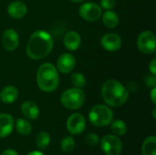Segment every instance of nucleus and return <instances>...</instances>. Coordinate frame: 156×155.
I'll list each match as a JSON object with an SVG mask.
<instances>
[{"label":"nucleus","instance_id":"nucleus-19","mask_svg":"<svg viewBox=\"0 0 156 155\" xmlns=\"http://www.w3.org/2000/svg\"><path fill=\"white\" fill-rule=\"evenodd\" d=\"M142 154L156 155V138L154 135L145 139L142 145Z\"/></svg>","mask_w":156,"mask_h":155},{"label":"nucleus","instance_id":"nucleus-11","mask_svg":"<svg viewBox=\"0 0 156 155\" xmlns=\"http://www.w3.org/2000/svg\"><path fill=\"white\" fill-rule=\"evenodd\" d=\"M101 44L107 51H117L122 47V38L116 33H107L101 37Z\"/></svg>","mask_w":156,"mask_h":155},{"label":"nucleus","instance_id":"nucleus-15","mask_svg":"<svg viewBox=\"0 0 156 155\" xmlns=\"http://www.w3.org/2000/svg\"><path fill=\"white\" fill-rule=\"evenodd\" d=\"M14 127V119L10 114L1 113L0 114V138L8 136Z\"/></svg>","mask_w":156,"mask_h":155},{"label":"nucleus","instance_id":"nucleus-26","mask_svg":"<svg viewBox=\"0 0 156 155\" xmlns=\"http://www.w3.org/2000/svg\"><path fill=\"white\" fill-rule=\"evenodd\" d=\"M116 4V0H101V7L105 9V10H109L114 7Z\"/></svg>","mask_w":156,"mask_h":155},{"label":"nucleus","instance_id":"nucleus-27","mask_svg":"<svg viewBox=\"0 0 156 155\" xmlns=\"http://www.w3.org/2000/svg\"><path fill=\"white\" fill-rule=\"evenodd\" d=\"M145 84H146L147 87H150V88L156 87L155 75H153V74H152V76L146 77V79H145Z\"/></svg>","mask_w":156,"mask_h":155},{"label":"nucleus","instance_id":"nucleus-5","mask_svg":"<svg viewBox=\"0 0 156 155\" xmlns=\"http://www.w3.org/2000/svg\"><path fill=\"white\" fill-rule=\"evenodd\" d=\"M60 101L66 109L77 110L83 105L85 101V93L81 89H69L62 93Z\"/></svg>","mask_w":156,"mask_h":155},{"label":"nucleus","instance_id":"nucleus-12","mask_svg":"<svg viewBox=\"0 0 156 155\" xmlns=\"http://www.w3.org/2000/svg\"><path fill=\"white\" fill-rule=\"evenodd\" d=\"M3 47L7 51H15L19 45V36L13 28L6 29L2 35Z\"/></svg>","mask_w":156,"mask_h":155},{"label":"nucleus","instance_id":"nucleus-6","mask_svg":"<svg viewBox=\"0 0 156 155\" xmlns=\"http://www.w3.org/2000/svg\"><path fill=\"white\" fill-rule=\"evenodd\" d=\"M101 147L107 155H120L122 151V141L119 137L112 134H108L101 139Z\"/></svg>","mask_w":156,"mask_h":155},{"label":"nucleus","instance_id":"nucleus-17","mask_svg":"<svg viewBox=\"0 0 156 155\" xmlns=\"http://www.w3.org/2000/svg\"><path fill=\"white\" fill-rule=\"evenodd\" d=\"M18 97V90L15 86H6L0 92V100L5 104L16 101Z\"/></svg>","mask_w":156,"mask_h":155},{"label":"nucleus","instance_id":"nucleus-10","mask_svg":"<svg viewBox=\"0 0 156 155\" xmlns=\"http://www.w3.org/2000/svg\"><path fill=\"white\" fill-rule=\"evenodd\" d=\"M76 65L75 57L70 53H64L60 55L57 61V69L62 74L71 72Z\"/></svg>","mask_w":156,"mask_h":155},{"label":"nucleus","instance_id":"nucleus-24","mask_svg":"<svg viewBox=\"0 0 156 155\" xmlns=\"http://www.w3.org/2000/svg\"><path fill=\"white\" fill-rule=\"evenodd\" d=\"M60 148L65 153L72 152L75 148V141H74L73 137L68 136V137L64 138L60 143Z\"/></svg>","mask_w":156,"mask_h":155},{"label":"nucleus","instance_id":"nucleus-3","mask_svg":"<svg viewBox=\"0 0 156 155\" xmlns=\"http://www.w3.org/2000/svg\"><path fill=\"white\" fill-rule=\"evenodd\" d=\"M37 84L44 92L56 90L59 84L58 71L51 63L42 64L37 72Z\"/></svg>","mask_w":156,"mask_h":155},{"label":"nucleus","instance_id":"nucleus-21","mask_svg":"<svg viewBox=\"0 0 156 155\" xmlns=\"http://www.w3.org/2000/svg\"><path fill=\"white\" fill-rule=\"evenodd\" d=\"M16 129L17 132L23 136H27L30 134L32 131L31 124L25 119H18L16 122Z\"/></svg>","mask_w":156,"mask_h":155},{"label":"nucleus","instance_id":"nucleus-13","mask_svg":"<svg viewBox=\"0 0 156 155\" xmlns=\"http://www.w3.org/2000/svg\"><path fill=\"white\" fill-rule=\"evenodd\" d=\"M81 43V38L79 33L76 31H69L63 37V44L65 48L69 51L77 50Z\"/></svg>","mask_w":156,"mask_h":155},{"label":"nucleus","instance_id":"nucleus-14","mask_svg":"<svg viewBox=\"0 0 156 155\" xmlns=\"http://www.w3.org/2000/svg\"><path fill=\"white\" fill-rule=\"evenodd\" d=\"M27 12V7L25 3L21 1H13L7 6V13L8 15L16 19L22 18L26 16Z\"/></svg>","mask_w":156,"mask_h":155},{"label":"nucleus","instance_id":"nucleus-28","mask_svg":"<svg viewBox=\"0 0 156 155\" xmlns=\"http://www.w3.org/2000/svg\"><path fill=\"white\" fill-rule=\"evenodd\" d=\"M149 69L153 75H156V58H153L149 64Z\"/></svg>","mask_w":156,"mask_h":155},{"label":"nucleus","instance_id":"nucleus-32","mask_svg":"<svg viewBox=\"0 0 156 155\" xmlns=\"http://www.w3.org/2000/svg\"><path fill=\"white\" fill-rule=\"evenodd\" d=\"M71 2H74V3H80V2H83L84 0H69Z\"/></svg>","mask_w":156,"mask_h":155},{"label":"nucleus","instance_id":"nucleus-2","mask_svg":"<svg viewBox=\"0 0 156 155\" xmlns=\"http://www.w3.org/2000/svg\"><path fill=\"white\" fill-rule=\"evenodd\" d=\"M101 97L111 107L118 108L126 103L129 98L127 89L117 79H108L101 87Z\"/></svg>","mask_w":156,"mask_h":155},{"label":"nucleus","instance_id":"nucleus-30","mask_svg":"<svg viewBox=\"0 0 156 155\" xmlns=\"http://www.w3.org/2000/svg\"><path fill=\"white\" fill-rule=\"evenodd\" d=\"M155 94H156V87L152 88V91H151V99L154 104H156V99H155Z\"/></svg>","mask_w":156,"mask_h":155},{"label":"nucleus","instance_id":"nucleus-4","mask_svg":"<svg viewBox=\"0 0 156 155\" xmlns=\"http://www.w3.org/2000/svg\"><path fill=\"white\" fill-rule=\"evenodd\" d=\"M89 119L92 125L96 127H104L109 124L113 120L112 111L106 105L98 104L92 107L89 113Z\"/></svg>","mask_w":156,"mask_h":155},{"label":"nucleus","instance_id":"nucleus-29","mask_svg":"<svg viewBox=\"0 0 156 155\" xmlns=\"http://www.w3.org/2000/svg\"><path fill=\"white\" fill-rule=\"evenodd\" d=\"M1 155H18V153L14 149H7V150L4 151Z\"/></svg>","mask_w":156,"mask_h":155},{"label":"nucleus","instance_id":"nucleus-23","mask_svg":"<svg viewBox=\"0 0 156 155\" xmlns=\"http://www.w3.org/2000/svg\"><path fill=\"white\" fill-rule=\"evenodd\" d=\"M70 81L71 84L78 89H81L86 84V79L84 75L80 72H75L70 76Z\"/></svg>","mask_w":156,"mask_h":155},{"label":"nucleus","instance_id":"nucleus-9","mask_svg":"<svg viewBox=\"0 0 156 155\" xmlns=\"http://www.w3.org/2000/svg\"><path fill=\"white\" fill-rule=\"evenodd\" d=\"M66 126L69 133L73 135L80 134L84 132L86 127L85 118L80 113H73L69 117Z\"/></svg>","mask_w":156,"mask_h":155},{"label":"nucleus","instance_id":"nucleus-31","mask_svg":"<svg viewBox=\"0 0 156 155\" xmlns=\"http://www.w3.org/2000/svg\"><path fill=\"white\" fill-rule=\"evenodd\" d=\"M27 155H44L42 153H40V152H38V151H34V152H31V153H29Z\"/></svg>","mask_w":156,"mask_h":155},{"label":"nucleus","instance_id":"nucleus-7","mask_svg":"<svg viewBox=\"0 0 156 155\" xmlns=\"http://www.w3.org/2000/svg\"><path fill=\"white\" fill-rule=\"evenodd\" d=\"M137 47L144 54L149 55L154 53L156 48L154 34L149 30L142 32L137 38Z\"/></svg>","mask_w":156,"mask_h":155},{"label":"nucleus","instance_id":"nucleus-20","mask_svg":"<svg viewBox=\"0 0 156 155\" xmlns=\"http://www.w3.org/2000/svg\"><path fill=\"white\" fill-rule=\"evenodd\" d=\"M111 130L112 131V132L115 135L122 136L127 132L128 127H127L126 123L123 121L116 120V121H113V122H111Z\"/></svg>","mask_w":156,"mask_h":155},{"label":"nucleus","instance_id":"nucleus-22","mask_svg":"<svg viewBox=\"0 0 156 155\" xmlns=\"http://www.w3.org/2000/svg\"><path fill=\"white\" fill-rule=\"evenodd\" d=\"M36 143L38 149L44 150L46 149L50 143V136L46 132H41L37 134L36 138Z\"/></svg>","mask_w":156,"mask_h":155},{"label":"nucleus","instance_id":"nucleus-18","mask_svg":"<svg viewBox=\"0 0 156 155\" xmlns=\"http://www.w3.org/2000/svg\"><path fill=\"white\" fill-rule=\"evenodd\" d=\"M101 16H102V22H103L104 26H107L108 28H114L119 24L118 15L111 9L106 10L101 15Z\"/></svg>","mask_w":156,"mask_h":155},{"label":"nucleus","instance_id":"nucleus-25","mask_svg":"<svg viewBox=\"0 0 156 155\" xmlns=\"http://www.w3.org/2000/svg\"><path fill=\"white\" fill-rule=\"evenodd\" d=\"M86 143L90 146H96L100 143V138L96 133H89L86 137Z\"/></svg>","mask_w":156,"mask_h":155},{"label":"nucleus","instance_id":"nucleus-16","mask_svg":"<svg viewBox=\"0 0 156 155\" xmlns=\"http://www.w3.org/2000/svg\"><path fill=\"white\" fill-rule=\"evenodd\" d=\"M21 112L27 120H36L39 116V108L35 102L27 100L21 105Z\"/></svg>","mask_w":156,"mask_h":155},{"label":"nucleus","instance_id":"nucleus-33","mask_svg":"<svg viewBox=\"0 0 156 155\" xmlns=\"http://www.w3.org/2000/svg\"><path fill=\"white\" fill-rule=\"evenodd\" d=\"M155 109H154V110H153V116H154V119H155L156 118V116H155Z\"/></svg>","mask_w":156,"mask_h":155},{"label":"nucleus","instance_id":"nucleus-1","mask_svg":"<svg viewBox=\"0 0 156 155\" xmlns=\"http://www.w3.org/2000/svg\"><path fill=\"white\" fill-rule=\"evenodd\" d=\"M53 38L44 30L35 31L27 44V55L33 60H38L50 54L53 48Z\"/></svg>","mask_w":156,"mask_h":155},{"label":"nucleus","instance_id":"nucleus-8","mask_svg":"<svg viewBox=\"0 0 156 155\" xmlns=\"http://www.w3.org/2000/svg\"><path fill=\"white\" fill-rule=\"evenodd\" d=\"M102 8L95 3H84L79 8L80 16L86 21L95 22L97 21L102 15Z\"/></svg>","mask_w":156,"mask_h":155}]
</instances>
